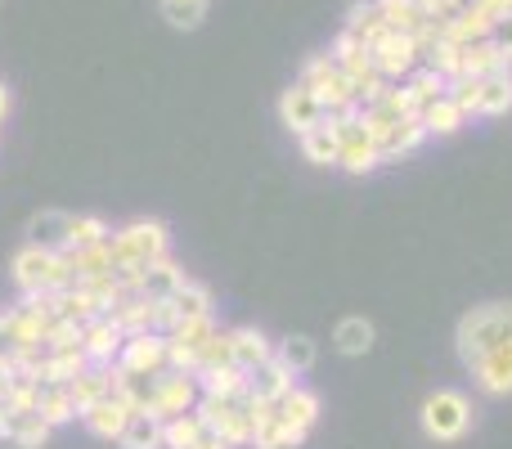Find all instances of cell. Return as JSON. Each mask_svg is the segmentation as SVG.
<instances>
[{"label":"cell","mask_w":512,"mask_h":449,"mask_svg":"<svg viewBox=\"0 0 512 449\" xmlns=\"http://www.w3.org/2000/svg\"><path fill=\"white\" fill-rule=\"evenodd\" d=\"M122 342H126V333L108 315H95V319H86V324H81V351H86L90 364H117Z\"/></svg>","instance_id":"obj_11"},{"label":"cell","mask_w":512,"mask_h":449,"mask_svg":"<svg viewBox=\"0 0 512 449\" xmlns=\"http://www.w3.org/2000/svg\"><path fill=\"white\" fill-rule=\"evenodd\" d=\"M445 5H450V9H463V5H468V0H445Z\"/></svg>","instance_id":"obj_52"},{"label":"cell","mask_w":512,"mask_h":449,"mask_svg":"<svg viewBox=\"0 0 512 449\" xmlns=\"http://www.w3.org/2000/svg\"><path fill=\"white\" fill-rule=\"evenodd\" d=\"M36 414H41L50 427H63V423H72L81 409H77V400H72L68 382H45V378H36Z\"/></svg>","instance_id":"obj_19"},{"label":"cell","mask_w":512,"mask_h":449,"mask_svg":"<svg viewBox=\"0 0 512 449\" xmlns=\"http://www.w3.org/2000/svg\"><path fill=\"white\" fill-rule=\"evenodd\" d=\"M468 373L477 378V387L486 391V396H508L512 391V337L504 346H495L490 355H481Z\"/></svg>","instance_id":"obj_15"},{"label":"cell","mask_w":512,"mask_h":449,"mask_svg":"<svg viewBox=\"0 0 512 449\" xmlns=\"http://www.w3.org/2000/svg\"><path fill=\"white\" fill-rule=\"evenodd\" d=\"M216 333V319L212 315H198V319H180L176 333H171V342L189 346V351H203V342Z\"/></svg>","instance_id":"obj_44"},{"label":"cell","mask_w":512,"mask_h":449,"mask_svg":"<svg viewBox=\"0 0 512 449\" xmlns=\"http://www.w3.org/2000/svg\"><path fill=\"white\" fill-rule=\"evenodd\" d=\"M292 378H297V373H292L279 355H270V360H261L256 369H248V396L261 400V405H274V400H283L292 391Z\"/></svg>","instance_id":"obj_12"},{"label":"cell","mask_w":512,"mask_h":449,"mask_svg":"<svg viewBox=\"0 0 512 449\" xmlns=\"http://www.w3.org/2000/svg\"><path fill=\"white\" fill-rule=\"evenodd\" d=\"M319 117H324V104H319V99L310 95L301 81H297V86H288V90L279 95V122L288 126L292 135H306L310 126L319 122Z\"/></svg>","instance_id":"obj_14"},{"label":"cell","mask_w":512,"mask_h":449,"mask_svg":"<svg viewBox=\"0 0 512 449\" xmlns=\"http://www.w3.org/2000/svg\"><path fill=\"white\" fill-rule=\"evenodd\" d=\"M382 27H387V23H382V14H378V0H355L351 14H346V32H355L364 45H369Z\"/></svg>","instance_id":"obj_41"},{"label":"cell","mask_w":512,"mask_h":449,"mask_svg":"<svg viewBox=\"0 0 512 449\" xmlns=\"http://www.w3.org/2000/svg\"><path fill=\"white\" fill-rule=\"evenodd\" d=\"M108 247H113V274L122 288H140V270L158 256H167L171 234L162 221H131L126 229L108 234Z\"/></svg>","instance_id":"obj_1"},{"label":"cell","mask_w":512,"mask_h":449,"mask_svg":"<svg viewBox=\"0 0 512 449\" xmlns=\"http://www.w3.org/2000/svg\"><path fill=\"white\" fill-rule=\"evenodd\" d=\"M490 41L499 45V50L512 59V14H504V18H495V27H490Z\"/></svg>","instance_id":"obj_46"},{"label":"cell","mask_w":512,"mask_h":449,"mask_svg":"<svg viewBox=\"0 0 512 449\" xmlns=\"http://www.w3.org/2000/svg\"><path fill=\"white\" fill-rule=\"evenodd\" d=\"M117 369L126 373H162L167 369V337L144 328V333H131L117 351Z\"/></svg>","instance_id":"obj_9"},{"label":"cell","mask_w":512,"mask_h":449,"mask_svg":"<svg viewBox=\"0 0 512 449\" xmlns=\"http://www.w3.org/2000/svg\"><path fill=\"white\" fill-rule=\"evenodd\" d=\"M499 68H512V59L490 36L463 45V72H468V77H490V72H499Z\"/></svg>","instance_id":"obj_28"},{"label":"cell","mask_w":512,"mask_h":449,"mask_svg":"<svg viewBox=\"0 0 512 449\" xmlns=\"http://www.w3.org/2000/svg\"><path fill=\"white\" fill-rule=\"evenodd\" d=\"M274 409H279L283 423H292V427H301V432H310V427H315V418H319V396L292 382V391H288L283 400H274Z\"/></svg>","instance_id":"obj_27"},{"label":"cell","mask_w":512,"mask_h":449,"mask_svg":"<svg viewBox=\"0 0 512 449\" xmlns=\"http://www.w3.org/2000/svg\"><path fill=\"white\" fill-rule=\"evenodd\" d=\"M333 59H337V68H342L346 77H351V86H360V81L369 77V72H378V68H373L369 45H364L355 32H346V27H342V36L333 41Z\"/></svg>","instance_id":"obj_21"},{"label":"cell","mask_w":512,"mask_h":449,"mask_svg":"<svg viewBox=\"0 0 512 449\" xmlns=\"http://www.w3.org/2000/svg\"><path fill=\"white\" fill-rule=\"evenodd\" d=\"M14 283L23 297H32V292H63L77 279H72V265L63 252H45V247L27 243L23 252L14 256Z\"/></svg>","instance_id":"obj_3"},{"label":"cell","mask_w":512,"mask_h":449,"mask_svg":"<svg viewBox=\"0 0 512 449\" xmlns=\"http://www.w3.org/2000/svg\"><path fill=\"white\" fill-rule=\"evenodd\" d=\"M171 306H176L180 319H198V315H212V292L203 288V283H180L176 292H171Z\"/></svg>","instance_id":"obj_38"},{"label":"cell","mask_w":512,"mask_h":449,"mask_svg":"<svg viewBox=\"0 0 512 449\" xmlns=\"http://www.w3.org/2000/svg\"><path fill=\"white\" fill-rule=\"evenodd\" d=\"M274 355H279V360L288 364L292 373H310V369H315V342H310L306 333L283 337V342L274 346Z\"/></svg>","instance_id":"obj_40"},{"label":"cell","mask_w":512,"mask_h":449,"mask_svg":"<svg viewBox=\"0 0 512 449\" xmlns=\"http://www.w3.org/2000/svg\"><path fill=\"white\" fill-rule=\"evenodd\" d=\"M468 427H472V405L463 391H436V396L423 400V432L432 436V441L450 445V441H459Z\"/></svg>","instance_id":"obj_5"},{"label":"cell","mask_w":512,"mask_h":449,"mask_svg":"<svg viewBox=\"0 0 512 449\" xmlns=\"http://www.w3.org/2000/svg\"><path fill=\"white\" fill-rule=\"evenodd\" d=\"M423 126H427V135H454L459 126H468V113L450 95H441L423 108Z\"/></svg>","instance_id":"obj_33"},{"label":"cell","mask_w":512,"mask_h":449,"mask_svg":"<svg viewBox=\"0 0 512 449\" xmlns=\"http://www.w3.org/2000/svg\"><path fill=\"white\" fill-rule=\"evenodd\" d=\"M270 355H274V346L265 342L261 328H230V360L239 364L243 373L256 369L261 360H270Z\"/></svg>","instance_id":"obj_25"},{"label":"cell","mask_w":512,"mask_h":449,"mask_svg":"<svg viewBox=\"0 0 512 449\" xmlns=\"http://www.w3.org/2000/svg\"><path fill=\"white\" fill-rule=\"evenodd\" d=\"M5 414H9V405H5V400H0V427H5Z\"/></svg>","instance_id":"obj_51"},{"label":"cell","mask_w":512,"mask_h":449,"mask_svg":"<svg viewBox=\"0 0 512 449\" xmlns=\"http://www.w3.org/2000/svg\"><path fill=\"white\" fill-rule=\"evenodd\" d=\"M207 432V423H203V414L198 409H189V414H176V418H167L162 423V449H189V445H198V436Z\"/></svg>","instance_id":"obj_32"},{"label":"cell","mask_w":512,"mask_h":449,"mask_svg":"<svg viewBox=\"0 0 512 449\" xmlns=\"http://www.w3.org/2000/svg\"><path fill=\"white\" fill-rule=\"evenodd\" d=\"M153 391H158V373H126V369H117L113 396H122L131 409H153Z\"/></svg>","instance_id":"obj_31"},{"label":"cell","mask_w":512,"mask_h":449,"mask_svg":"<svg viewBox=\"0 0 512 449\" xmlns=\"http://www.w3.org/2000/svg\"><path fill=\"white\" fill-rule=\"evenodd\" d=\"M405 81H409V90H414V95L423 99V108L432 104V99H441L445 90H450V77H441V72H436V68H427V63H423V68H414V72H409Z\"/></svg>","instance_id":"obj_42"},{"label":"cell","mask_w":512,"mask_h":449,"mask_svg":"<svg viewBox=\"0 0 512 449\" xmlns=\"http://www.w3.org/2000/svg\"><path fill=\"white\" fill-rule=\"evenodd\" d=\"M185 283V270H180L171 256H158V261H149L140 270V292L149 301H162V297H171V292Z\"/></svg>","instance_id":"obj_23"},{"label":"cell","mask_w":512,"mask_h":449,"mask_svg":"<svg viewBox=\"0 0 512 449\" xmlns=\"http://www.w3.org/2000/svg\"><path fill=\"white\" fill-rule=\"evenodd\" d=\"M301 86H306L310 95L324 104V113H333V108H346V104H360V99H355L351 77L337 68L333 54H315V59L301 68Z\"/></svg>","instance_id":"obj_6"},{"label":"cell","mask_w":512,"mask_h":449,"mask_svg":"<svg viewBox=\"0 0 512 449\" xmlns=\"http://www.w3.org/2000/svg\"><path fill=\"white\" fill-rule=\"evenodd\" d=\"M113 387H117V364H86V369L68 382L77 409H86V405H95V400L113 396Z\"/></svg>","instance_id":"obj_20"},{"label":"cell","mask_w":512,"mask_h":449,"mask_svg":"<svg viewBox=\"0 0 512 449\" xmlns=\"http://www.w3.org/2000/svg\"><path fill=\"white\" fill-rule=\"evenodd\" d=\"M131 414H135V409L126 405L122 396H104V400H95V405L81 409V423H86L90 436H99V441H117Z\"/></svg>","instance_id":"obj_16"},{"label":"cell","mask_w":512,"mask_h":449,"mask_svg":"<svg viewBox=\"0 0 512 449\" xmlns=\"http://www.w3.org/2000/svg\"><path fill=\"white\" fill-rule=\"evenodd\" d=\"M158 5H162V18H167L171 27L194 32V27H203L207 5H212V0H158Z\"/></svg>","instance_id":"obj_37"},{"label":"cell","mask_w":512,"mask_h":449,"mask_svg":"<svg viewBox=\"0 0 512 449\" xmlns=\"http://www.w3.org/2000/svg\"><path fill=\"white\" fill-rule=\"evenodd\" d=\"M512 108V68L481 77V117H504Z\"/></svg>","instance_id":"obj_30"},{"label":"cell","mask_w":512,"mask_h":449,"mask_svg":"<svg viewBox=\"0 0 512 449\" xmlns=\"http://www.w3.org/2000/svg\"><path fill=\"white\" fill-rule=\"evenodd\" d=\"M333 342H337V351H342V355H364L373 346V324H369V319H360V315L342 319V324H337V333H333Z\"/></svg>","instance_id":"obj_36"},{"label":"cell","mask_w":512,"mask_h":449,"mask_svg":"<svg viewBox=\"0 0 512 449\" xmlns=\"http://www.w3.org/2000/svg\"><path fill=\"white\" fill-rule=\"evenodd\" d=\"M72 212H36L27 221V243L32 247H45V252H72Z\"/></svg>","instance_id":"obj_13"},{"label":"cell","mask_w":512,"mask_h":449,"mask_svg":"<svg viewBox=\"0 0 512 449\" xmlns=\"http://www.w3.org/2000/svg\"><path fill=\"white\" fill-rule=\"evenodd\" d=\"M117 445L122 449H162V418L149 414V409H135V414L126 418Z\"/></svg>","instance_id":"obj_26"},{"label":"cell","mask_w":512,"mask_h":449,"mask_svg":"<svg viewBox=\"0 0 512 449\" xmlns=\"http://www.w3.org/2000/svg\"><path fill=\"white\" fill-rule=\"evenodd\" d=\"M445 95H450L468 117H481V77L459 72V77H450V90H445Z\"/></svg>","instance_id":"obj_43"},{"label":"cell","mask_w":512,"mask_h":449,"mask_svg":"<svg viewBox=\"0 0 512 449\" xmlns=\"http://www.w3.org/2000/svg\"><path fill=\"white\" fill-rule=\"evenodd\" d=\"M369 54H373V68L387 81H405L409 72L423 63V50H418L414 32H396V27H382L369 41Z\"/></svg>","instance_id":"obj_7"},{"label":"cell","mask_w":512,"mask_h":449,"mask_svg":"<svg viewBox=\"0 0 512 449\" xmlns=\"http://www.w3.org/2000/svg\"><path fill=\"white\" fill-rule=\"evenodd\" d=\"M252 396H203L198 400V414H203L207 432L221 436L230 449L252 445Z\"/></svg>","instance_id":"obj_4"},{"label":"cell","mask_w":512,"mask_h":449,"mask_svg":"<svg viewBox=\"0 0 512 449\" xmlns=\"http://www.w3.org/2000/svg\"><path fill=\"white\" fill-rule=\"evenodd\" d=\"M423 140H427V126H423V117H405V122L396 126V135H391V140L382 144V162H396V158H405V153H414Z\"/></svg>","instance_id":"obj_34"},{"label":"cell","mask_w":512,"mask_h":449,"mask_svg":"<svg viewBox=\"0 0 512 449\" xmlns=\"http://www.w3.org/2000/svg\"><path fill=\"white\" fill-rule=\"evenodd\" d=\"M481 9H486L490 18H504V14H512V0H477Z\"/></svg>","instance_id":"obj_47"},{"label":"cell","mask_w":512,"mask_h":449,"mask_svg":"<svg viewBox=\"0 0 512 449\" xmlns=\"http://www.w3.org/2000/svg\"><path fill=\"white\" fill-rule=\"evenodd\" d=\"M423 63L427 68H436L441 77H459L463 72V45L450 41V36H436V41L423 50Z\"/></svg>","instance_id":"obj_35"},{"label":"cell","mask_w":512,"mask_h":449,"mask_svg":"<svg viewBox=\"0 0 512 449\" xmlns=\"http://www.w3.org/2000/svg\"><path fill=\"white\" fill-rule=\"evenodd\" d=\"M301 153H306V162H315V167H342V135H337V126L328 122V117H319V122L301 135Z\"/></svg>","instance_id":"obj_18"},{"label":"cell","mask_w":512,"mask_h":449,"mask_svg":"<svg viewBox=\"0 0 512 449\" xmlns=\"http://www.w3.org/2000/svg\"><path fill=\"white\" fill-rule=\"evenodd\" d=\"M198 400H203V391H198V378H194V373H185V369H162L149 414H158L162 423H167V418L198 409Z\"/></svg>","instance_id":"obj_8"},{"label":"cell","mask_w":512,"mask_h":449,"mask_svg":"<svg viewBox=\"0 0 512 449\" xmlns=\"http://www.w3.org/2000/svg\"><path fill=\"white\" fill-rule=\"evenodd\" d=\"M54 427L45 423L36 409H9L5 414V427H0V441H14L18 449H45Z\"/></svg>","instance_id":"obj_17"},{"label":"cell","mask_w":512,"mask_h":449,"mask_svg":"<svg viewBox=\"0 0 512 449\" xmlns=\"http://www.w3.org/2000/svg\"><path fill=\"white\" fill-rule=\"evenodd\" d=\"M198 391L203 396H248V373L239 364H221V369H198Z\"/></svg>","instance_id":"obj_29"},{"label":"cell","mask_w":512,"mask_h":449,"mask_svg":"<svg viewBox=\"0 0 512 449\" xmlns=\"http://www.w3.org/2000/svg\"><path fill=\"white\" fill-rule=\"evenodd\" d=\"M189 449H230V445H225V441H221V436L203 432V436H198V445H189Z\"/></svg>","instance_id":"obj_49"},{"label":"cell","mask_w":512,"mask_h":449,"mask_svg":"<svg viewBox=\"0 0 512 449\" xmlns=\"http://www.w3.org/2000/svg\"><path fill=\"white\" fill-rule=\"evenodd\" d=\"M378 14H382V23L396 27V32H418V27L427 23V14L414 0H378Z\"/></svg>","instance_id":"obj_39"},{"label":"cell","mask_w":512,"mask_h":449,"mask_svg":"<svg viewBox=\"0 0 512 449\" xmlns=\"http://www.w3.org/2000/svg\"><path fill=\"white\" fill-rule=\"evenodd\" d=\"M5 113H9V90L0 86V122H5Z\"/></svg>","instance_id":"obj_50"},{"label":"cell","mask_w":512,"mask_h":449,"mask_svg":"<svg viewBox=\"0 0 512 449\" xmlns=\"http://www.w3.org/2000/svg\"><path fill=\"white\" fill-rule=\"evenodd\" d=\"M108 234H113V229H108L104 221H99V216H77V221H72V247H86V243H104Z\"/></svg>","instance_id":"obj_45"},{"label":"cell","mask_w":512,"mask_h":449,"mask_svg":"<svg viewBox=\"0 0 512 449\" xmlns=\"http://www.w3.org/2000/svg\"><path fill=\"white\" fill-rule=\"evenodd\" d=\"M72 265V279L86 283V279H99V274H113V247L104 243H86V247H72V252H63Z\"/></svg>","instance_id":"obj_24"},{"label":"cell","mask_w":512,"mask_h":449,"mask_svg":"<svg viewBox=\"0 0 512 449\" xmlns=\"http://www.w3.org/2000/svg\"><path fill=\"white\" fill-rule=\"evenodd\" d=\"M9 355H14V337H9V324L0 315V360H9Z\"/></svg>","instance_id":"obj_48"},{"label":"cell","mask_w":512,"mask_h":449,"mask_svg":"<svg viewBox=\"0 0 512 449\" xmlns=\"http://www.w3.org/2000/svg\"><path fill=\"white\" fill-rule=\"evenodd\" d=\"M252 445L256 449H297L301 441H306L310 432H301V427L283 423L279 409L274 405H261V400H252Z\"/></svg>","instance_id":"obj_10"},{"label":"cell","mask_w":512,"mask_h":449,"mask_svg":"<svg viewBox=\"0 0 512 449\" xmlns=\"http://www.w3.org/2000/svg\"><path fill=\"white\" fill-rule=\"evenodd\" d=\"M490 27H495V18H490L486 9L477 5V0H468V5H463L459 14L445 18V23H441V36H450V41L468 45V41H481V36H490Z\"/></svg>","instance_id":"obj_22"},{"label":"cell","mask_w":512,"mask_h":449,"mask_svg":"<svg viewBox=\"0 0 512 449\" xmlns=\"http://www.w3.org/2000/svg\"><path fill=\"white\" fill-rule=\"evenodd\" d=\"M508 337H512V301H490V306H477L459 319L454 342H459V360L472 369L481 355H490L495 346H504Z\"/></svg>","instance_id":"obj_2"}]
</instances>
